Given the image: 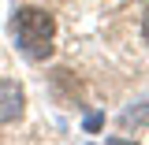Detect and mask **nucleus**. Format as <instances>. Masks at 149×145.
Returning a JSON list of instances; mask_svg holds the SVG:
<instances>
[{"label":"nucleus","mask_w":149,"mask_h":145,"mask_svg":"<svg viewBox=\"0 0 149 145\" xmlns=\"http://www.w3.org/2000/svg\"><path fill=\"white\" fill-rule=\"evenodd\" d=\"M142 41H146V45H149V8H146V11H142Z\"/></svg>","instance_id":"3"},{"label":"nucleus","mask_w":149,"mask_h":145,"mask_svg":"<svg viewBox=\"0 0 149 145\" xmlns=\"http://www.w3.org/2000/svg\"><path fill=\"white\" fill-rule=\"evenodd\" d=\"M26 112V93L15 78H0V127H11Z\"/></svg>","instance_id":"2"},{"label":"nucleus","mask_w":149,"mask_h":145,"mask_svg":"<svg viewBox=\"0 0 149 145\" xmlns=\"http://www.w3.org/2000/svg\"><path fill=\"white\" fill-rule=\"evenodd\" d=\"M11 37H15V49L26 60H49L56 49V19L52 11H45V8H37V4H22L15 8V15H11Z\"/></svg>","instance_id":"1"}]
</instances>
